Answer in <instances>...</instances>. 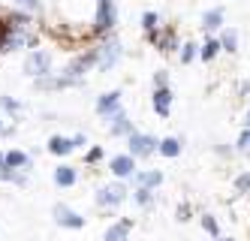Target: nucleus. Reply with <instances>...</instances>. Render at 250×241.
Masks as SVG:
<instances>
[{
	"label": "nucleus",
	"mask_w": 250,
	"mask_h": 241,
	"mask_svg": "<svg viewBox=\"0 0 250 241\" xmlns=\"http://www.w3.org/2000/svg\"><path fill=\"white\" fill-rule=\"evenodd\" d=\"M48 66H51V58H48V51H42V48H33L24 58V72L33 76V79H42L48 72Z\"/></svg>",
	"instance_id": "1"
},
{
	"label": "nucleus",
	"mask_w": 250,
	"mask_h": 241,
	"mask_svg": "<svg viewBox=\"0 0 250 241\" xmlns=\"http://www.w3.org/2000/svg\"><path fill=\"white\" fill-rule=\"evenodd\" d=\"M115 24V3L112 0H97V15H94V30L105 33Z\"/></svg>",
	"instance_id": "2"
},
{
	"label": "nucleus",
	"mask_w": 250,
	"mask_h": 241,
	"mask_svg": "<svg viewBox=\"0 0 250 241\" xmlns=\"http://www.w3.org/2000/svg\"><path fill=\"white\" fill-rule=\"evenodd\" d=\"M154 145H157V139L154 136H142V133H133L130 136V151L136 154V157H148V154H154Z\"/></svg>",
	"instance_id": "3"
},
{
	"label": "nucleus",
	"mask_w": 250,
	"mask_h": 241,
	"mask_svg": "<svg viewBox=\"0 0 250 241\" xmlns=\"http://www.w3.org/2000/svg\"><path fill=\"white\" fill-rule=\"evenodd\" d=\"M121 112V90H109L97 100V115H118Z\"/></svg>",
	"instance_id": "4"
},
{
	"label": "nucleus",
	"mask_w": 250,
	"mask_h": 241,
	"mask_svg": "<svg viewBox=\"0 0 250 241\" xmlns=\"http://www.w3.org/2000/svg\"><path fill=\"white\" fill-rule=\"evenodd\" d=\"M124 190L121 184H109V187H103L100 193H97V202L100 205H118V202H124Z\"/></svg>",
	"instance_id": "5"
},
{
	"label": "nucleus",
	"mask_w": 250,
	"mask_h": 241,
	"mask_svg": "<svg viewBox=\"0 0 250 241\" xmlns=\"http://www.w3.org/2000/svg\"><path fill=\"white\" fill-rule=\"evenodd\" d=\"M118 54H121V45H118V43H109V45L97 48V66L109 69V66H112V64L118 61Z\"/></svg>",
	"instance_id": "6"
},
{
	"label": "nucleus",
	"mask_w": 250,
	"mask_h": 241,
	"mask_svg": "<svg viewBox=\"0 0 250 241\" xmlns=\"http://www.w3.org/2000/svg\"><path fill=\"white\" fill-rule=\"evenodd\" d=\"M82 145V136H76V139H63V136H55V139H48V151L51 154H69L73 148H79Z\"/></svg>",
	"instance_id": "7"
},
{
	"label": "nucleus",
	"mask_w": 250,
	"mask_h": 241,
	"mask_svg": "<svg viewBox=\"0 0 250 241\" xmlns=\"http://www.w3.org/2000/svg\"><path fill=\"white\" fill-rule=\"evenodd\" d=\"M169 109H172V90L169 88H157V94H154V112L160 118H166Z\"/></svg>",
	"instance_id": "8"
},
{
	"label": "nucleus",
	"mask_w": 250,
	"mask_h": 241,
	"mask_svg": "<svg viewBox=\"0 0 250 241\" xmlns=\"http://www.w3.org/2000/svg\"><path fill=\"white\" fill-rule=\"evenodd\" d=\"M55 214H58V223H61V226H76V229H79V226L84 223V220H82L76 211H69L66 205H58V208H55Z\"/></svg>",
	"instance_id": "9"
},
{
	"label": "nucleus",
	"mask_w": 250,
	"mask_h": 241,
	"mask_svg": "<svg viewBox=\"0 0 250 241\" xmlns=\"http://www.w3.org/2000/svg\"><path fill=\"white\" fill-rule=\"evenodd\" d=\"M112 133H115V136H121V133H124V136H133V124H130V118H127V115H124V109H121V112L115 115Z\"/></svg>",
	"instance_id": "10"
},
{
	"label": "nucleus",
	"mask_w": 250,
	"mask_h": 241,
	"mask_svg": "<svg viewBox=\"0 0 250 241\" xmlns=\"http://www.w3.org/2000/svg\"><path fill=\"white\" fill-rule=\"evenodd\" d=\"M220 24H223V9H220V6H217V9H208V12L202 15V27H205V30H217Z\"/></svg>",
	"instance_id": "11"
},
{
	"label": "nucleus",
	"mask_w": 250,
	"mask_h": 241,
	"mask_svg": "<svg viewBox=\"0 0 250 241\" xmlns=\"http://www.w3.org/2000/svg\"><path fill=\"white\" fill-rule=\"evenodd\" d=\"M112 172H115L118 178H127V175L133 172V157H115V160H112Z\"/></svg>",
	"instance_id": "12"
},
{
	"label": "nucleus",
	"mask_w": 250,
	"mask_h": 241,
	"mask_svg": "<svg viewBox=\"0 0 250 241\" xmlns=\"http://www.w3.org/2000/svg\"><path fill=\"white\" fill-rule=\"evenodd\" d=\"M55 181H58V187H69V184H76V169H69V166H58Z\"/></svg>",
	"instance_id": "13"
},
{
	"label": "nucleus",
	"mask_w": 250,
	"mask_h": 241,
	"mask_svg": "<svg viewBox=\"0 0 250 241\" xmlns=\"http://www.w3.org/2000/svg\"><path fill=\"white\" fill-rule=\"evenodd\" d=\"M130 232V220H124V223H115L109 232H105V241H124Z\"/></svg>",
	"instance_id": "14"
},
{
	"label": "nucleus",
	"mask_w": 250,
	"mask_h": 241,
	"mask_svg": "<svg viewBox=\"0 0 250 241\" xmlns=\"http://www.w3.org/2000/svg\"><path fill=\"white\" fill-rule=\"evenodd\" d=\"M157 151L163 154V157H178V154H181V142H178V139H163Z\"/></svg>",
	"instance_id": "15"
},
{
	"label": "nucleus",
	"mask_w": 250,
	"mask_h": 241,
	"mask_svg": "<svg viewBox=\"0 0 250 241\" xmlns=\"http://www.w3.org/2000/svg\"><path fill=\"white\" fill-rule=\"evenodd\" d=\"M217 43H220V48H226V51H238V33H235V30H223Z\"/></svg>",
	"instance_id": "16"
},
{
	"label": "nucleus",
	"mask_w": 250,
	"mask_h": 241,
	"mask_svg": "<svg viewBox=\"0 0 250 241\" xmlns=\"http://www.w3.org/2000/svg\"><path fill=\"white\" fill-rule=\"evenodd\" d=\"M30 160L21 154V151H9L6 157H3V166H9V169H19V166H27Z\"/></svg>",
	"instance_id": "17"
},
{
	"label": "nucleus",
	"mask_w": 250,
	"mask_h": 241,
	"mask_svg": "<svg viewBox=\"0 0 250 241\" xmlns=\"http://www.w3.org/2000/svg\"><path fill=\"white\" fill-rule=\"evenodd\" d=\"M160 181H163V175H160V172H142V175H139V184H142L145 190H148V187H157Z\"/></svg>",
	"instance_id": "18"
},
{
	"label": "nucleus",
	"mask_w": 250,
	"mask_h": 241,
	"mask_svg": "<svg viewBox=\"0 0 250 241\" xmlns=\"http://www.w3.org/2000/svg\"><path fill=\"white\" fill-rule=\"evenodd\" d=\"M217 51H220V43H217V40H208V43H205V48H202L199 54H202V61H211Z\"/></svg>",
	"instance_id": "19"
},
{
	"label": "nucleus",
	"mask_w": 250,
	"mask_h": 241,
	"mask_svg": "<svg viewBox=\"0 0 250 241\" xmlns=\"http://www.w3.org/2000/svg\"><path fill=\"white\" fill-rule=\"evenodd\" d=\"M142 27H145L148 33L157 30V12H145V15H142Z\"/></svg>",
	"instance_id": "20"
},
{
	"label": "nucleus",
	"mask_w": 250,
	"mask_h": 241,
	"mask_svg": "<svg viewBox=\"0 0 250 241\" xmlns=\"http://www.w3.org/2000/svg\"><path fill=\"white\" fill-rule=\"evenodd\" d=\"M181 48H184V51H181V61H184V64H190L196 54H199V48H196L193 43H187V45H181Z\"/></svg>",
	"instance_id": "21"
},
{
	"label": "nucleus",
	"mask_w": 250,
	"mask_h": 241,
	"mask_svg": "<svg viewBox=\"0 0 250 241\" xmlns=\"http://www.w3.org/2000/svg\"><path fill=\"white\" fill-rule=\"evenodd\" d=\"M15 6H21V9H27V12H33V9H40V0H12Z\"/></svg>",
	"instance_id": "22"
},
{
	"label": "nucleus",
	"mask_w": 250,
	"mask_h": 241,
	"mask_svg": "<svg viewBox=\"0 0 250 241\" xmlns=\"http://www.w3.org/2000/svg\"><path fill=\"white\" fill-rule=\"evenodd\" d=\"M238 148H241V151H250V130H244V133H241V139H238Z\"/></svg>",
	"instance_id": "23"
},
{
	"label": "nucleus",
	"mask_w": 250,
	"mask_h": 241,
	"mask_svg": "<svg viewBox=\"0 0 250 241\" xmlns=\"http://www.w3.org/2000/svg\"><path fill=\"white\" fill-rule=\"evenodd\" d=\"M0 106H3V109H9V112H19V103H15V100H9V97H0Z\"/></svg>",
	"instance_id": "24"
},
{
	"label": "nucleus",
	"mask_w": 250,
	"mask_h": 241,
	"mask_svg": "<svg viewBox=\"0 0 250 241\" xmlns=\"http://www.w3.org/2000/svg\"><path fill=\"white\" fill-rule=\"evenodd\" d=\"M202 226H205L211 235H217V223H214V217H202Z\"/></svg>",
	"instance_id": "25"
},
{
	"label": "nucleus",
	"mask_w": 250,
	"mask_h": 241,
	"mask_svg": "<svg viewBox=\"0 0 250 241\" xmlns=\"http://www.w3.org/2000/svg\"><path fill=\"white\" fill-rule=\"evenodd\" d=\"M136 199H139V205H148V202H151V190H145V187H142Z\"/></svg>",
	"instance_id": "26"
},
{
	"label": "nucleus",
	"mask_w": 250,
	"mask_h": 241,
	"mask_svg": "<svg viewBox=\"0 0 250 241\" xmlns=\"http://www.w3.org/2000/svg\"><path fill=\"white\" fill-rule=\"evenodd\" d=\"M238 190H250V172H244V175L238 178Z\"/></svg>",
	"instance_id": "27"
},
{
	"label": "nucleus",
	"mask_w": 250,
	"mask_h": 241,
	"mask_svg": "<svg viewBox=\"0 0 250 241\" xmlns=\"http://www.w3.org/2000/svg\"><path fill=\"white\" fill-rule=\"evenodd\" d=\"M154 82H157V88H166L169 79H166V72H157V79H154Z\"/></svg>",
	"instance_id": "28"
},
{
	"label": "nucleus",
	"mask_w": 250,
	"mask_h": 241,
	"mask_svg": "<svg viewBox=\"0 0 250 241\" xmlns=\"http://www.w3.org/2000/svg\"><path fill=\"white\" fill-rule=\"evenodd\" d=\"M100 157H103V151H100V148H94V151H87V160H91V163H94V160H100Z\"/></svg>",
	"instance_id": "29"
},
{
	"label": "nucleus",
	"mask_w": 250,
	"mask_h": 241,
	"mask_svg": "<svg viewBox=\"0 0 250 241\" xmlns=\"http://www.w3.org/2000/svg\"><path fill=\"white\" fill-rule=\"evenodd\" d=\"M241 94H250V82H241Z\"/></svg>",
	"instance_id": "30"
},
{
	"label": "nucleus",
	"mask_w": 250,
	"mask_h": 241,
	"mask_svg": "<svg viewBox=\"0 0 250 241\" xmlns=\"http://www.w3.org/2000/svg\"><path fill=\"white\" fill-rule=\"evenodd\" d=\"M244 127H247V130H250V112H247V115H244Z\"/></svg>",
	"instance_id": "31"
},
{
	"label": "nucleus",
	"mask_w": 250,
	"mask_h": 241,
	"mask_svg": "<svg viewBox=\"0 0 250 241\" xmlns=\"http://www.w3.org/2000/svg\"><path fill=\"white\" fill-rule=\"evenodd\" d=\"M223 241H232V238H223Z\"/></svg>",
	"instance_id": "32"
},
{
	"label": "nucleus",
	"mask_w": 250,
	"mask_h": 241,
	"mask_svg": "<svg viewBox=\"0 0 250 241\" xmlns=\"http://www.w3.org/2000/svg\"><path fill=\"white\" fill-rule=\"evenodd\" d=\"M0 127H3V121H0Z\"/></svg>",
	"instance_id": "33"
}]
</instances>
